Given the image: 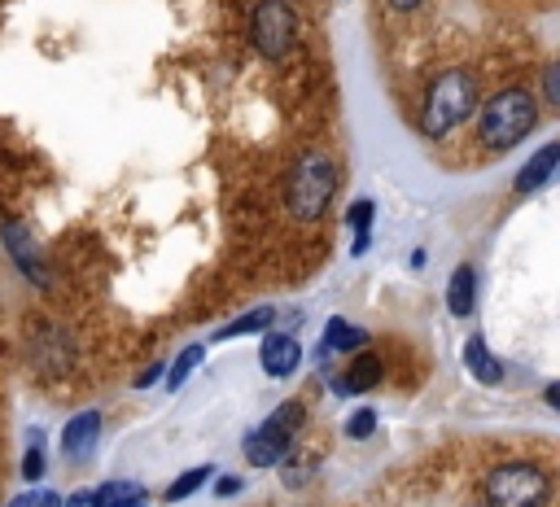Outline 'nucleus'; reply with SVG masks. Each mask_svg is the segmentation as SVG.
Segmentation results:
<instances>
[{
	"label": "nucleus",
	"mask_w": 560,
	"mask_h": 507,
	"mask_svg": "<svg viewBox=\"0 0 560 507\" xmlns=\"http://www.w3.org/2000/svg\"><path fill=\"white\" fill-rule=\"evenodd\" d=\"M477 114V144L481 149H490V153H508V149H516L534 127H538V101H534V92H525V87H503V92H494L481 109H472Z\"/></svg>",
	"instance_id": "obj_1"
},
{
	"label": "nucleus",
	"mask_w": 560,
	"mask_h": 507,
	"mask_svg": "<svg viewBox=\"0 0 560 507\" xmlns=\"http://www.w3.org/2000/svg\"><path fill=\"white\" fill-rule=\"evenodd\" d=\"M477 507H486V503H477Z\"/></svg>",
	"instance_id": "obj_30"
},
{
	"label": "nucleus",
	"mask_w": 560,
	"mask_h": 507,
	"mask_svg": "<svg viewBox=\"0 0 560 507\" xmlns=\"http://www.w3.org/2000/svg\"><path fill=\"white\" fill-rule=\"evenodd\" d=\"M258 363H262V372L276 376V380L293 376V372L302 367V345H298V337H293V332H267V337H262V350H258Z\"/></svg>",
	"instance_id": "obj_9"
},
{
	"label": "nucleus",
	"mask_w": 560,
	"mask_h": 507,
	"mask_svg": "<svg viewBox=\"0 0 560 507\" xmlns=\"http://www.w3.org/2000/svg\"><path fill=\"white\" fill-rule=\"evenodd\" d=\"M70 363H74L70 337H66L52 319H44V323L31 332V367H35L39 376H61V372H70Z\"/></svg>",
	"instance_id": "obj_7"
},
{
	"label": "nucleus",
	"mask_w": 560,
	"mask_h": 507,
	"mask_svg": "<svg viewBox=\"0 0 560 507\" xmlns=\"http://www.w3.org/2000/svg\"><path fill=\"white\" fill-rule=\"evenodd\" d=\"M385 4H389L394 13H416V9L424 4V0H385Z\"/></svg>",
	"instance_id": "obj_28"
},
{
	"label": "nucleus",
	"mask_w": 560,
	"mask_h": 507,
	"mask_svg": "<svg viewBox=\"0 0 560 507\" xmlns=\"http://www.w3.org/2000/svg\"><path fill=\"white\" fill-rule=\"evenodd\" d=\"M381 358L376 354H368V350H354V358L346 363V372L332 380V389L341 393V398H354V393H368V389H376V380H381Z\"/></svg>",
	"instance_id": "obj_11"
},
{
	"label": "nucleus",
	"mask_w": 560,
	"mask_h": 507,
	"mask_svg": "<svg viewBox=\"0 0 560 507\" xmlns=\"http://www.w3.org/2000/svg\"><path fill=\"white\" fill-rule=\"evenodd\" d=\"M337 192V170L324 149H302L293 170H289V214L298 223H319L324 210L332 205Z\"/></svg>",
	"instance_id": "obj_3"
},
{
	"label": "nucleus",
	"mask_w": 560,
	"mask_h": 507,
	"mask_svg": "<svg viewBox=\"0 0 560 507\" xmlns=\"http://www.w3.org/2000/svg\"><path fill=\"white\" fill-rule=\"evenodd\" d=\"M556 166H560V140H547V144H538V153L516 170L512 188H516L521 197H525V192H538V188H547V184H551Z\"/></svg>",
	"instance_id": "obj_10"
},
{
	"label": "nucleus",
	"mask_w": 560,
	"mask_h": 507,
	"mask_svg": "<svg viewBox=\"0 0 560 507\" xmlns=\"http://www.w3.org/2000/svg\"><path fill=\"white\" fill-rule=\"evenodd\" d=\"M556 74H560V70L551 66V70H547V79H542V87H547V105H556V101H560V83H556Z\"/></svg>",
	"instance_id": "obj_26"
},
{
	"label": "nucleus",
	"mask_w": 560,
	"mask_h": 507,
	"mask_svg": "<svg viewBox=\"0 0 560 507\" xmlns=\"http://www.w3.org/2000/svg\"><path fill=\"white\" fill-rule=\"evenodd\" d=\"M302 420H306V411H302V402H280L245 441H241V450H245V459L254 463V468H276L284 455H289V446H293V437H298V428H302Z\"/></svg>",
	"instance_id": "obj_5"
},
{
	"label": "nucleus",
	"mask_w": 560,
	"mask_h": 507,
	"mask_svg": "<svg viewBox=\"0 0 560 507\" xmlns=\"http://www.w3.org/2000/svg\"><path fill=\"white\" fill-rule=\"evenodd\" d=\"M144 485L140 481H105L101 490H92L96 507H144Z\"/></svg>",
	"instance_id": "obj_16"
},
{
	"label": "nucleus",
	"mask_w": 560,
	"mask_h": 507,
	"mask_svg": "<svg viewBox=\"0 0 560 507\" xmlns=\"http://www.w3.org/2000/svg\"><path fill=\"white\" fill-rule=\"evenodd\" d=\"M249 35H254L258 57H267V61L289 57L293 35H298V13H293V4H289V0H258V4H254V17H249Z\"/></svg>",
	"instance_id": "obj_6"
},
{
	"label": "nucleus",
	"mask_w": 560,
	"mask_h": 507,
	"mask_svg": "<svg viewBox=\"0 0 560 507\" xmlns=\"http://www.w3.org/2000/svg\"><path fill=\"white\" fill-rule=\"evenodd\" d=\"M66 507H96L92 503V490H79V494H70V503Z\"/></svg>",
	"instance_id": "obj_29"
},
{
	"label": "nucleus",
	"mask_w": 560,
	"mask_h": 507,
	"mask_svg": "<svg viewBox=\"0 0 560 507\" xmlns=\"http://www.w3.org/2000/svg\"><path fill=\"white\" fill-rule=\"evenodd\" d=\"M376 433V411L372 406H359L350 420H346V437H354V441H368Z\"/></svg>",
	"instance_id": "obj_22"
},
{
	"label": "nucleus",
	"mask_w": 560,
	"mask_h": 507,
	"mask_svg": "<svg viewBox=\"0 0 560 507\" xmlns=\"http://www.w3.org/2000/svg\"><path fill=\"white\" fill-rule=\"evenodd\" d=\"M271 319H276V310H271V306H254V310L236 315L232 323H223V328L214 332V341H232V337H254V332H262V328H267Z\"/></svg>",
	"instance_id": "obj_18"
},
{
	"label": "nucleus",
	"mask_w": 560,
	"mask_h": 507,
	"mask_svg": "<svg viewBox=\"0 0 560 507\" xmlns=\"http://www.w3.org/2000/svg\"><path fill=\"white\" fill-rule=\"evenodd\" d=\"M551 498V476L538 463L525 459H508L486 476V507H547Z\"/></svg>",
	"instance_id": "obj_4"
},
{
	"label": "nucleus",
	"mask_w": 560,
	"mask_h": 507,
	"mask_svg": "<svg viewBox=\"0 0 560 507\" xmlns=\"http://www.w3.org/2000/svg\"><path fill=\"white\" fill-rule=\"evenodd\" d=\"M96 437H101V411H79L61 428V455L66 459H88L96 450Z\"/></svg>",
	"instance_id": "obj_12"
},
{
	"label": "nucleus",
	"mask_w": 560,
	"mask_h": 507,
	"mask_svg": "<svg viewBox=\"0 0 560 507\" xmlns=\"http://www.w3.org/2000/svg\"><path fill=\"white\" fill-rule=\"evenodd\" d=\"M472 109H477V79L468 70H446L429 83V96L420 109V135L446 140L464 118H472Z\"/></svg>",
	"instance_id": "obj_2"
},
{
	"label": "nucleus",
	"mask_w": 560,
	"mask_h": 507,
	"mask_svg": "<svg viewBox=\"0 0 560 507\" xmlns=\"http://www.w3.org/2000/svg\"><path fill=\"white\" fill-rule=\"evenodd\" d=\"M201 354H206V345H188V350H179V358L166 367V389L175 393L192 372H197V363H201Z\"/></svg>",
	"instance_id": "obj_19"
},
{
	"label": "nucleus",
	"mask_w": 560,
	"mask_h": 507,
	"mask_svg": "<svg viewBox=\"0 0 560 507\" xmlns=\"http://www.w3.org/2000/svg\"><path fill=\"white\" fill-rule=\"evenodd\" d=\"M9 507H61V498H57L52 490H26V494H18Z\"/></svg>",
	"instance_id": "obj_23"
},
{
	"label": "nucleus",
	"mask_w": 560,
	"mask_h": 507,
	"mask_svg": "<svg viewBox=\"0 0 560 507\" xmlns=\"http://www.w3.org/2000/svg\"><path fill=\"white\" fill-rule=\"evenodd\" d=\"M280 472H284V485H293V490H298V485L315 472V455H293V459L284 455V459H280Z\"/></svg>",
	"instance_id": "obj_21"
},
{
	"label": "nucleus",
	"mask_w": 560,
	"mask_h": 507,
	"mask_svg": "<svg viewBox=\"0 0 560 507\" xmlns=\"http://www.w3.org/2000/svg\"><path fill=\"white\" fill-rule=\"evenodd\" d=\"M372 214H376V201H372V197H359V201L350 205V214H346V223H350V232H354V245H350L354 258L368 254V245H372Z\"/></svg>",
	"instance_id": "obj_17"
},
{
	"label": "nucleus",
	"mask_w": 560,
	"mask_h": 507,
	"mask_svg": "<svg viewBox=\"0 0 560 507\" xmlns=\"http://www.w3.org/2000/svg\"><path fill=\"white\" fill-rule=\"evenodd\" d=\"M241 485H245L241 476H219V485H214V494H219V498H228V494H236Z\"/></svg>",
	"instance_id": "obj_27"
},
{
	"label": "nucleus",
	"mask_w": 560,
	"mask_h": 507,
	"mask_svg": "<svg viewBox=\"0 0 560 507\" xmlns=\"http://www.w3.org/2000/svg\"><path fill=\"white\" fill-rule=\"evenodd\" d=\"M39 472H44V455H39V433H35V450H26V459H22V476L35 481Z\"/></svg>",
	"instance_id": "obj_24"
},
{
	"label": "nucleus",
	"mask_w": 560,
	"mask_h": 507,
	"mask_svg": "<svg viewBox=\"0 0 560 507\" xmlns=\"http://www.w3.org/2000/svg\"><path fill=\"white\" fill-rule=\"evenodd\" d=\"M464 367H468V376H472L477 385H486V389L503 380V363L490 354V345H486L481 337H468V341H464Z\"/></svg>",
	"instance_id": "obj_13"
},
{
	"label": "nucleus",
	"mask_w": 560,
	"mask_h": 507,
	"mask_svg": "<svg viewBox=\"0 0 560 507\" xmlns=\"http://www.w3.org/2000/svg\"><path fill=\"white\" fill-rule=\"evenodd\" d=\"M446 306H451V315H472V306H477V271H472V262H459L455 271H451V284H446Z\"/></svg>",
	"instance_id": "obj_14"
},
{
	"label": "nucleus",
	"mask_w": 560,
	"mask_h": 507,
	"mask_svg": "<svg viewBox=\"0 0 560 507\" xmlns=\"http://www.w3.org/2000/svg\"><path fill=\"white\" fill-rule=\"evenodd\" d=\"M0 240H4V249H9V258H13V267L31 280V284H39V288H48V267H44V254H39V245H35V236L26 232V223H18V219H9V223H0Z\"/></svg>",
	"instance_id": "obj_8"
},
{
	"label": "nucleus",
	"mask_w": 560,
	"mask_h": 507,
	"mask_svg": "<svg viewBox=\"0 0 560 507\" xmlns=\"http://www.w3.org/2000/svg\"><path fill=\"white\" fill-rule=\"evenodd\" d=\"M363 345H368V332H363V328H354L350 319L332 315V319L324 323V350H328V354L337 350V354H346V358H350V354H354V350H363Z\"/></svg>",
	"instance_id": "obj_15"
},
{
	"label": "nucleus",
	"mask_w": 560,
	"mask_h": 507,
	"mask_svg": "<svg viewBox=\"0 0 560 507\" xmlns=\"http://www.w3.org/2000/svg\"><path fill=\"white\" fill-rule=\"evenodd\" d=\"M162 380V363H149L140 376H136V389H149V385H158Z\"/></svg>",
	"instance_id": "obj_25"
},
{
	"label": "nucleus",
	"mask_w": 560,
	"mask_h": 507,
	"mask_svg": "<svg viewBox=\"0 0 560 507\" xmlns=\"http://www.w3.org/2000/svg\"><path fill=\"white\" fill-rule=\"evenodd\" d=\"M210 481V463H201V468H192V472H184V476H175L171 485H166V503H179V498H188V494H197L201 485Z\"/></svg>",
	"instance_id": "obj_20"
}]
</instances>
